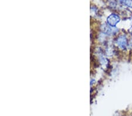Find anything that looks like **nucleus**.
Here are the masks:
<instances>
[{
    "label": "nucleus",
    "instance_id": "4",
    "mask_svg": "<svg viewBox=\"0 0 132 116\" xmlns=\"http://www.w3.org/2000/svg\"><path fill=\"white\" fill-rule=\"evenodd\" d=\"M126 5H127L129 7L132 8V0H126L125 1Z\"/></svg>",
    "mask_w": 132,
    "mask_h": 116
},
{
    "label": "nucleus",
    "instance_id": "3",
    "mask_svg": "<svg viewBox=\"0 0 132 116\" xmlns=\"http://www.w3.org/2000/svg\"><path fill=\"white\" fill-rule=\"evenodd\" d=\"M117 44L121 49H125L127 45V40L125 36H120L117 39Z\"/></svg>",
    "mask_w": 132,
    "mask_h": 116
},
{
    "label": "nucleus",
    "instance_id": "2",
    "mask_svg": "<svg viewBox=\"0 0 132 116\" xmlns=\"http://www.w3.org/2000/svg\"><path fill=\"white\" fill-rule=\"evenodd\" d=\"M119 20H120V18L118 15L116 14H112L108 18V24L110 26L114 27L119 22Z\"/></svg>",
    "mask_w": 132,
    "mask_h": 116
},
{
    "label": "nucleus",
    "instance_id": "1",
    "mask_svg": "<svg viewBox=\"0 0 132 116\" xmlns=\"http://www.w3.org/2000/svg\"><path fill=\"white\" fill-rule=\"evenodd\" d=\"M102 31L105 34L110 35V34H114L117 32V29L113 28V26H110L108 25H103L101 27Z\"/></svg>",
    "mask_w": 132,
    "mask_h": 116
}]
</instances>
